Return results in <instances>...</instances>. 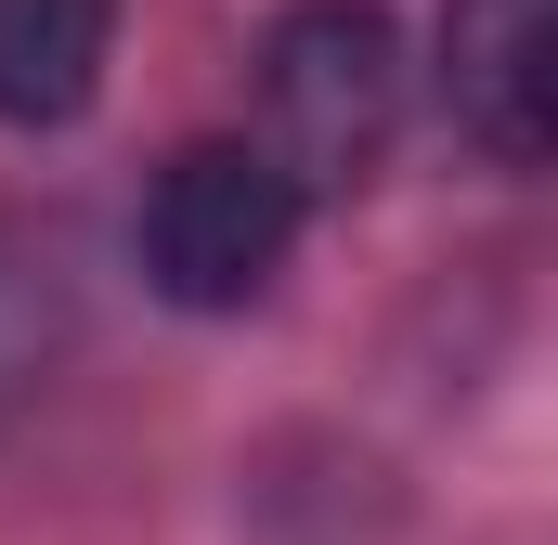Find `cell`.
<instances>
[{
	"label": "cell",
	"mask_w": 558,
	"mask_h": 545,
	"mask_svg": "<svg viewBox=\"0 0 558 545\" xmlns=\"http://www.w3.org/2000/svg\"><path fill=\"white\" fill-rule=\"evenodd\" d=\"M299 195L274 182L260 143H182L143 195V286L169 312H247L299 247Z\"/></svg>",
	"instance_id": "obj_2"
},
{
	"label": "cell",
	"mask_w": 558,
	"mask_h": 545,
	"mask_svg": "<svg viewBox=\"0 0 558 545\" xmlns=\"http://www.w3.org/2000/svg\"><path fill=\"white\" fill-rule=\"evenodd\" d=\"M403 131V39L377 0H286L260 26V156L274 182L312 195H364L377 156Z\"/></svg>",
	"instance_id": "obj_1"
},
{
	"label": "cell",
	"mask_w": 558,
	"mask_h": 545,
	"mask_svg": "<svg viewBox=\"0 0 558 545\" xmlns=\"http://www.w3.org/2000/svg\"><path fill=\"white\" fill-rule=\"evenodd\" d=\"M65 247L52 234H26V221H0V428L39 403V377L65 364Z\"/></svg>",
	"instance_id": "obj_5"
},
{
	"label": "cell",
	"mask_w": 558,
	"mask_h": 545,
	"mask_svg": "<svg viewBox=\"0 0 558 545\" xmlns=\"http://www.w3.org/2000/svg\"><path fill=\"white\" fill-rule=\"evenodd\" d=\"M118 65V0H0V131L92 118Z\"/></svg>",
	"instance_id": "obj_4"
},
{
	"label": "cell",
	"mask_w": 558,
	"mask_h": 545,
	"mask_svg": "<svg viewBox=\"0 0 558 545\" xmlns=\"http://www.w3.org/2000/svg\"><path fill=\"white\" fill-rule=\"evenodd\" d=\"M441 105L494 169L558 156V0H441Z\"/></svg>",
	"instance_id": "obj_3"
}]
</instances>
